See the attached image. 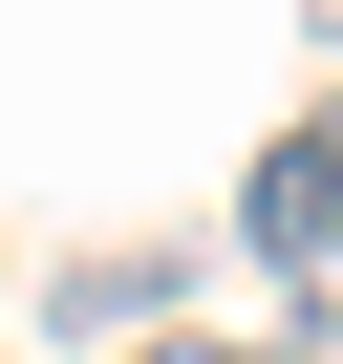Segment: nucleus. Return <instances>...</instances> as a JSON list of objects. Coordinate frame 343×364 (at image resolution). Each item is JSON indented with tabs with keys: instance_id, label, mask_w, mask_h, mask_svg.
Wrapping results in <instances>:
<instances>
[{
	"instance_id": "f257e3e1",
	"label": "nucleus",
	"mask_w": 343,
	"mask_h": 364,
	"mask_svg": "<svg viewBox=\"0 0 343 364\" xmlns=\"http://www.w3.org/2000/svg\"><path fill=\"white\" fill-rule=\"evenodd\" d=\"M236 236H258L279 279H322V257H343V107H300V129L236 171Z\"/></svg>"
},
{
	"instance_id": "39448f33",
	"label": "nucleus",
	"mask_w": 343,
	"mask_h": 364,
	"mask_svg": "<svg viewBox=\"0 0 343 364\" xmlns=\"http://www.w3.org/2000/svg\"><path fill=\"white\" fill-rule=\"evenodd\" d=\"M322 43H343V0H322Z\"/></svg>"
},
{
	"instance_id": "20e7f679",
	"label": "nucleus",
	"mask_w": 343,
	"mask_h": 364,
	"mask_svg": "<svg viewBox=\"0 0 343 364\" xmlns=\"http://www.w3.org/2000/svg\"><path fill=\"white\" fill-rule=\"evenodd\" d=\"M150 364H300V343H150Z\"/></svg>"
},
{
	"instance_id": "7ed1b4c3",
	"label": "nucleus",
	"mask_w": 343,
	"mask_h": 364,
	"mask_svg": "<svg viewBox=\"0 0 343 364\" xmlns=\"http://www.w3.org/2000/svg\"><path fill=\"white\" fill-rule=\"evenodd\" d=\"M322 343H343V257H322V279H300V364H322Z\"/></svg>"
},
{
	"instance_id": "f03ea898",
	"label": "nucleus",
	"mask_w": 343,
	"mask_h": 364,
	"mask_svg": "<svg viewBox=\"0 0 343 364\" xmlns=\"http://www.w3.org/2000/svg\"><path fill=\"white\" fill-rule=\"evenodd\" d=\"M65 321H86V343H129V321H172V257H86V279H65Z\"/></svg>"
}]
</instances>
